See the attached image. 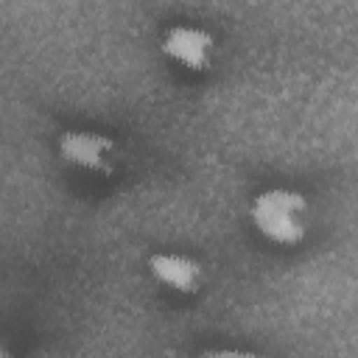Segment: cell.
<instances>
[{"label":"cell","instance_id":"1","mask_svg":"<svg viewBox=\"0 0 358 358\" xmlns=\"http://www.w3.org/2000/svg\"><path fill=\"white\" fill-rule=\"evenodd\" d=\"M249 224L263 241L294 249L310 235V201L294 187L260 190L249 201Z\"/></svg>","mask_w":358,"mask_h":358},{"label":"cell","instance_id":"2","mask_svg":"<svg viewBox=\"0 0 358 358\" xmlns=\"http://www.w3.org/2000/svg\"><path fill=\"white\" fill-rule=\"evenodd\" d=\"M59 159L81 173L90 176H115L120 162V145L115 137L95 131V129H67L56 140Z\"/></svg>","mask_w":358,"mask_h":358},{"label":"cell","instance_id":"3","mask_svg":"<svg viewBox=\"0 0 358 358\" xmlns=\"http://www.w3.org/2000/svg\"><path fill=\"white\" fill-rule=\"evenodd\" d=\"M159 53L182 67L185 73L193 76H204L215 67L218 59V39L201 28V25H187V22H176L171 28H165L162 39H159Z\"/></svg>","mask_w":358,"mask_h":358},{"label":"cell","instance_id":"4","mask_svg":"<svg viewBox=\"0 0 358 358\" xmlns=\"http://www.w3.org/2000/svg\"><path fill=\"white\" fill-rule=\"evenodd\" d=\"M148 274L157 285L179 296H196L204 288V266L185 252H154L148 257Z\"/></svg>","mask_w":358,"mask_h":358},{"label":"cell","instance_id":"5","mask_svg":"<svg viewBox=\"0 0 358 358\" xmlns=\"http://www.w3.org/2000/svg\"><path fill=\"white\" fill-rule=\"evenodd\" d=\"M199 358H271V355L255 352V350H243V347H204L199 352Z\"/></svg>","mask_w":358,"mask_h":358},{"label":"cell","instance_id":"6","mask_svg":"<svg viewBox=\"0 0 358 358\" xmlns=\"http://www.w3.org/2000/svg\"><path fill=\"white\" fill-rule=\"evenodd\" d=\"M0 358H14V355H11V347H8V341H3V352H0Z\"/></svg>","mask_w":358,"mask_h":358}]
</instances>
